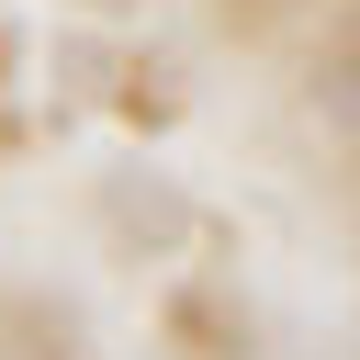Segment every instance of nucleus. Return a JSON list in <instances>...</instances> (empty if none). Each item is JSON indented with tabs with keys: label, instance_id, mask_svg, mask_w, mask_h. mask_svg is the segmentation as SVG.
Returning <instances> with one entry per match:
<instances>
[]
</instances>
